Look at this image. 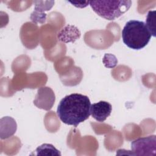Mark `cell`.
Segmentation results:
<instances>
[{
    "label": "cell",
    "mask_w": 156,
    "mask_h": 156,
    "mask_svg": "<svg viewBox=\"0 0 156 156\" xmlns=\"http://www.w3.org/2000/svg\"><path fill=\"white\" fill-rule=\"evenodd\" d=\"M131 154L133 155H156V136L155 135L139 138L131 143Z\"/></svg>",
    "instance_id": "277c9868"
},
{
    "label": "cell",
    "mask_w": 156,
    "mask_h": 156,
    "mask_svg": "<svg viewBox=\"0 0 156 156\" xmlns=\"http://www.w3.org/2000/svg\"><path fill=\"white\" fill-rule=\"evenodd\" d=\"M1 125L4 126V129H1V138L5 139L12 136L16 132L17 125L14 119L5 116L1 119Z\"/></svg>",
    "instance_id": "52a82bcc"
},
{
    "label": "cell",
    "mask_w": 156,
    "mask_h": 156,
    "mask_svg": "<svg viewBox=\"0 0 156 156\" xmlns=\"http://www.w3.org/2000/svg\"><path fill=\"white\" fill-rule=\"evenodd\" d=\"M132 1H91L89 5L93 10L101 17L113 21L126 13L130 7Z\"/></svg>",
    "instance_id": "3957f363"
},
{
    "label": "cell",
    "mask_w": 156,
    "mask_h": 156,
    "mask_svg": "<svg viewBox=\"0 0 156 156\" xmlns=\"http://www.w3.org/2000/svg\"><path fill=\"white\" fill-rule=\"evenodd\" d=\"M35 4V12H43L45 10H50L53 6L54 1H48L46 5L42 4V1H34Z\"/></svg>",
    "instance_id": "30bf717a"
},
{
    "label": "cell",
    "mask_w": 156,
    "mask_h": 156,
    "mask_svg": "<svg viewBox=\"0 0 156 156\" xmlns=\"http://www.w3.org/2000/svg\"><path fill=\"white\" fill-rule=\"evenodd\" d=\"M121 37L124 43L127 47L140 50L149 43L152 35L144 22L132 20L126 23Z\"/></svg>",
    "instance_id": "7a4b0ae2"
},
{
    "label": "cell",
    "mask_w": 156,
    "mask_h": 156,
    "mask_svg": "<svg viewBox=\"0 0 156 156\" xmlns=\"http://www.w3.org/2000/svg\"><path fill=\"white\" fill-rule=\"evenodd\" d=\"M91 102L87 96L72 93L60 101L57 114L63 123L77 127L90 117Z\"/></svg>",
    "instance_id": "6da1fadb"
},
{
    "label": "cell",
    "mask_w": 156,
    "mask_h": 156,
    "mask_svg": "<svg viewBox=\"0 0 156 156\" xmlns=\"http://www.w3.org/2000/svg\"><path fill=\"white\" fill-rule=\"evenodd\" d=\"M146 24L151 35L154 37L156 36V11L150 10L147 13Z\"/></svg>",
    "instance_id": "9c48e42d"
},
{
    "label": "cell",
    "mask_w": 156,
    "mask_h": 156,
    "mask_svg": "<svg viewBox=\"0 0 156 156\" xmlns=\"http://www.w3.org/2000/svg\"><path fill=\"white\" fill-rule=\"evenodd\" d=\"M35 152L37 155H61L60 152L52 144L47 143L38 146Z\"/></svg>",
    "instance_id": "ba28073f"
},
{
    "label": "cell",
    "mask_w": 156,
    "mask_h": 156,
    "mask_svg": "<svg viewBox=\"0 0 156 156\" xmlns=\"http://www.w3.org/2000/svg\"><path fill=\"white\" fill-rule=\"evenodd\" d=\"M112 111V105L106 101H101L91 105V115L98 122H104L105 121L110 115Z\"/></svg>",
    "instance_id": "8992f818"
},
{
    "label": "cell",
    "mask_w": 156,
    "mask_h": 156,
    "mask_svg": "<svg viewBox=\"0 0 156 156\" xmlns=\"http://www.w3.org/2000/svg\"><path fill=\"white\" fill-rule=\"evenodd\" d=\"M72 5L79 8H84L87 7L89 4L90 1H68Z\"/></svg>",
    "instance_id": "8fae6325"
},
{
    "label": "cell",
    "mask_w": 156,
    "mask_h": 156,
    "mask_svg": "<svg viewBox=\"0 0 156 156\" xmlns=\"http://www.w3.org/2000/svg\"><path fill=\"white\" fill-rule=\"evenodd\" d=\"M55 99L54 93L50 87H41L38 90L34 104L38 108L49 110L53 106Z\"/></svg>",
    "instance_id": "5b68a950"
}]
</instances>
